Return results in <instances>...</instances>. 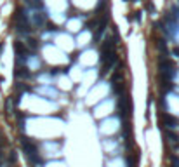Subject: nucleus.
Listing matches in <instances>:
<instances>
[{"label": "nucleus", "instance_id": "obj_1", "mask_svg": "<svg viewBox=\"0 0 179 167\" xmlns=\"http://www.w3.org/2000/svg\"><path fill=\"white\" fill-rule=\"evenodd\" d=\"M23 148H24V151H26V155H28V158L33 162V164H40V157L39 153H37V146L28 139V138H23Z\"/></svg>", "mask_w": 179, "mask_h": 167}, {"label": "nucleus", "instance_id": "obj_2", "mask_svg": "<svg viewBox=\"0 0 179 167\" xmlns=\"http://www.w3.org/2000/svg\"><path fill=\"white\" fill-rule=\"evenodd\" d=\"M160 70H162V73H163V77H165L167 80L176 75V72H174V63H172L170 59H163V61L160 63Z\"/></svg>", "mask_w": 179, "mask_h": 167}, {"label": "nucleus", "instance_id": "obj_3", "mask_svg": "<svg viewBox=\"0 0 179 167\" xmlns=\"http://www.w3.org/2000/svg\"><path fill=\"white\" fill-rule=\"evenodd\" d=\"M118 111L122 117H129L131 115V99H129V96H120L118 99Z\"/></svg>", "mask_w": 179, "mask_h": 167}, {"label": "nucleus", "instance_id": "obj_4", "mask_svg": "<svg viewBox=\"0 0 179 167\" xmlns=\"http://www.w3.org/2000/svg\"><path fill=\"white\" fill-rule=\"evenodd\" d=\"M160 120H162V124H163L165 127H178L179 125L178 118H174V117H170V115H167V113L160 115Z\"/></svg>", "mask_w": 179, "mask_h": 167}, {"label": "nucleus", "instance_id": "obj_5", "mask_svg": "<svg viewBox=\"0 0 179 167\" xmlns=\"http://www.w3.org/2000/svg\"><path fill=\"white\" fill-rule=\"evenodd\" d=\"M33 24L39 26V28H44V24H45V14L35 11V12H33Z\"/></svg>", "mask_w": 179, "mask_h": 167}, {"label": "nucleus", "instance_id": "obj_6", "mask_svg": "<svg viewBox=\"0 0 179 167\" xmlns=\"http://www.w3.org/2000/svg\"><path fill=\"white\" fill-rule=\"evenodd\" d=\"M14 49H16V52H18V56H21V57H26V54H28V47L23 44V42H16L14 44Z\"/></svg>", "mask_w": 179, "mask_h": 167}, {"label": "nucleus", "instance_id": "obj_7", "mask_svg": "<svg viewBox=\"0 0 179 167\" xmlns=\"http://www.w3.org/2000/svg\"><path fill=\"white\" fill-rule=\"evenodd\" d=\"M16 77H19V78H28V77H30L28 68H18V70H16Z\"/></svg>", "mask_w": 179, "mask_h": 167}, {"label": "nucleus", "instance_id": "obj_8", "mask_svg": "<svg viewBox=\"0 0 179 167\" xmlns=\"http://www.w3.org/2000/svg\"><path fill=\"white\" fill-rule=\"evenodd\" d=\"M165 134H167V138H170L172 141H179V136L176 132H172V130H165Z\"/></svg>", "mask_w": 179, "mask_h": 167}, {"label": "nucleus", "instance_id": "obj_9", "mask_svg": "<svg viewBox=\"0 0 179 167\" xmlns=\"http://www.w3.org/2000/svg\"><path fill=\"white\" fill-rule=\"evenodd\" d=\"M146 9H148V11H151V12H155V7H153V4H146Z\"/></svg>", "mask_w": 179, "mask_h": 167}, {"label": "nucleus", "instance_id": "obj_10", "mask_svg": "<svg viewBox=\"0 0 179 167\" xmlns=\"http://www.w3.org/2000/svg\"><path fill=\"white\" fill-rule=\"evenodd\" d=\"M172 52H174V56H176V57H179V49H178V47H176V49H174Z\"/></svg>", "mask_w": 179, "mask_h": 167}, {"label": "nucleus", "instance_id": "obj_11", "mask_svg": "<svg viewBox=\"0 0 179 167\" xmlns=\"http://www.w3.org/2000/svg\"><path fill=\"white\" fill-rule=\"evenodd\" d=\"M2 49H4V44H0V52H2Z\"/></svg>", "mask_w": 179, "mask_h": 167}, {"label": "nucleus", "instance_id": "obj_12", "mask_svg": "<svg viewBox=\"0 0 179 167\" xmlns=\"http://www.w3.org/2000/svg\"><path fill=\"white\" fill-rule=\"evenodd\" d=\"M0 145H2V141H0Z\"/></svg>", "mask_w": 179, "mask_h": 167}, {"label": "nucleus", "instance_id": "obj_13", "mask_svg": "<svg viewBox=\"0 0 179 167\" xmlns=\"http://www.w3.org/2000/svg\"><path fill=\"white\" fill-rule=\"evenodd\" d=\"M176 167H179V166H176Z\"/></svg>", "mask_w": 179, "mask_h": 167}]
</instances>
